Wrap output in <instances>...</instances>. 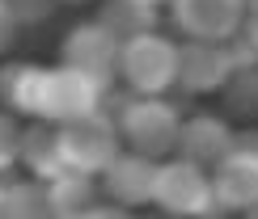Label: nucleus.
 Returning <instances> with one entry per match:
<instances>
[{"instance_id": "obj_8", "label": "nucleus", "mask_w": 258, "mask_h": 219, "mask_svg": "<svg viewBox=\"0 0 258 219\" xmlns=\"http://www.w3.org/2000/svg\"><path fill=\"white\" fill-rule=\"evenodd\" d=\"M157 173H161V160L140 156V152H123V156L102 173V190H106L110 202L136 211V206H148L157 198Z\"/></svg>"}, {"instance_id": "obj_17", "label": "nucleus", "mask_w": 258, "mask_h": 219, "mask_svg": "<svg viewBox=\"0 0 258 219\" xmlns=\"http://www.w3.org/2000/svg\"><path fill=\"white\" fill-rule=\"evenodd\" d=\"M220 93H224V110L233 118H254L258 114V68L254 72H233Z\"/></svg>"}, {"instance_id": "obj_21", "label": "nucleus", "mask_w": 258, "mask_h": 219, "mask_svg": "<svg viewBox=\"0 0 258 219\" xmlns=\"http://www.w3.org/2000/svg\"><path fill=\"white\" fill-rule=\"evenodd\" d=\"M17 21H13V13H9V5L0 0V55H5L9 47H13V38H17Z\"/></svg>"}, {"instance_id": "obj_4", "label": "nucleus", "mask_w": 258, "mask_h": 219, "mask_svg": "<svg viewBox=\"0 0 258 219\" xmlns=\"http://www.w3.org/2000/svg\"><path fill=\"white\" fill-rule=\"evenodd\" d=\"M59 139H63V164L77 173H89V177H102L123 156V131L102 110L89 118H77V123H63Z\"/></svg>"}, {"instance_id": "obj_13", "label": "nucleus", "mask_w": 258, "mask_h": 219, "mask_svg": "<svg viewBox=\"0 0 258 219\" xmlns=\"http://www.w3.org/2000/svg\"><path fill=\"white\" fill-rule=\"evenodd\" d=\"M21 160L26 169L34 173V181H51L59 177L68 164H63V139H59V127L47 123V118H34L26 131H21Z\"/></svg>"}, {"instance_id": "obj_11", "label": "nucleus", "mask_w": 258, "mask_h": 219, "mask_svg": "<svg viewBox=\"0 0 258 219\" xmlns=\"http://www.w3.org/2000/svg\"><path fill=\"white\" fill-rule=\"evenodd\" d=\"M233 131L224 118L216 114H195L182 123V135H178V156L182 160H195L203 169H216V164L233 152Z\"/></svg>"}, {"instance_id": "obj_18", "label": "nucleus", "mask_w": 258, "mask_h": 219, "mask_svg": "<svg viewBox=\"0 0 258 219\" xmlns=\"http://www.w3.org/2000/svg\"><path fill=\"white\" fill-rule=\"evenodd\" d=\"M224 47H229L233 72H254V68H258V42H254L250 34H245V30H237V34L224 42Z\"/></svg>"}, {"instance_id": "obj_14", "label": "nucleus", "mask_w": 258, "mask_h": 219, "mask_svg": "<svg viewBox=\"0 0 258 219\" xmlns=\"http://www.w3.org/2000/svg\"><path fill=\"white\" fill-rule=\"evenodd\" d=\"M47 194H51V206H55V219H85L93 206H102L98 194H106V190H102L98 177H89V173L63 169L59 177L47 181Z\"/></svg>"}, {"instance_id": "obj_25", "label": "nucleus", "mask_w": 258, "mask_h": 219, "mask_svg": "<svg viewBox=\"0 0 258 219\" xmlns=\"http://www.w3.org/2000/svg\"><path fill=\"white\" fill-rule=\"evenodd\" d=\"M241 219H258V206H250V211H245V215H241Z\"/></svg>"}, {"instance_id": "obj_22", "label": "nucleus", "mask_w": 258, "mask_h": 219, "mask_svg": "<svg viewBox=\"0 0 258 219\" xmlns=\"http://www.w3.org/2000/svg\"><path fill=\"white\" fill-rule=\"evenodd\" d=\"M233 152H245V156H258V127H245L233 135Z\"/></svg>"}, {"instance_id": "obj_24", "label": "nucleus", "mask_w": 258, "mask_h": 219, "mask_svg": "<svg viewBox=\"0 0 258 219\" xmlns=\"http://www.w3.org/2000/svg\"><path fill=\"white\" fill-rule=\"evenodd\" d=\"M241 30L258 42V0H250V5H245V21H241Z\"/></svg>"}, {"instance_id": "obj_7", "label": "nucleus", "mask_w": 258, "mask_h": 219, "mask_svg": "<svg viewBox=\"0 0 258 219\" xmlns=\"http://www.w3.org/2000/svg\"><path fill=\"white\" fill-rule=\"evenodd\" d=\"M174 21L199 42H229L245 21V0H174Z\"/></svg>"}, {"instance_id": "obj_27", "label": "nucleus", "mask_w": 258, "mask_h": 219, "mask_svg": "<svg viewBox=\"0 0 258 219\" xmlns=\"http://www.w3.org/2000/svg\"><path fill=\"white\" fill-rule=\"evenodd\" d=\"M148 219H178V215H165V211H161V215H148Z\"/></svg>"}, {"instance_id": "obj_16", "label": "nucleus", "mask_w": 258, "mask_h": 219, "mask_svg": "<svg viewBox=\"0 0 258 219\" xmlns=\"http://www.w3.org/2000/svg\"><path fill=\"white\" fill-rule=\"evenodd\" d=\"M5 219H55L47 181H17L5 185Z\"/></svg>"}, {"instance_id": "obj_19", "label": "nucleus", "mask_w": 258, "mask_h": 219, "mask_svg": "<svg viewBox=\"0 0 258 219\" xmlns=\"http://www.w3.org/2000/svg\"><path fill=\"white\" fill-rule=\"evenodd\" d=\"M17 160H21V127L13 123V114H0V173Z\"/></svg>"}, {"instance_id": "obj_30", "label": "nucleus", "mask_w": 258, "mask_h": 219, "mask_svg": "<svg viewBox=\"0 0 258 219\" xmlns=\"http://www.w3.org/2000/svg\"><path fill=\"white\" fill-rule=\"evenodd\" d=\"M245 5H250V0H245Z\"/></svg>"}, {"instance_id": "obj_26", "label": "nucleus", "mask_w": 258, "mask_h": 219, "mask_svg": "<svg viewBox=\"0 0 258 219\" xmlns=\"http://www.w3.org/2000/svg\"><path fill=\"white\" fill-rule=\"evenodd\" d=\"M0 219H5V185H0Z\"/></svg>"}, {"instance_id": "obj_5", "label": "nucleus", "mask_w": 258, "mask_h": 219, "mask_svg": "<svg viewBox=\"0 0 258 219\" xmlns=\"http://www.w3.org/2000/svg\"><path fill=\"white\" fill-rule=\"evenodd\" d=\"M119 59H123V42L102 21H85V26L68 30V38H63V68L89 76V80L106 84V89L119 76Z\"/></svg>"}, {"instance_id": "obj_6", "label": "nucleus", "mask_w": 258, "mask_h": 219, "mask_svg": "<svg viewBox=\"0 0 258 219\" xmlns=\"http://www.w3.org/2000/svg\"><path fill=\"white\" fill-rule=\"evenodd\" d=\"M102 97H106V84L89 80V76L72 72V68H51V80H47V105H42V118L47 123H77V118H89L102 110Z\"/></svg>"}, {"instance_id": "obj_3", "label": "nucleus", "mask_w": 258, "mask_h": 219, "mask_svg": "<svg viewBox=\"0 0 258 219\" xmlns=\"http://www.w3.org/2000/svg\"><path fill=\"white\" fill-rule=\"evenodd\" d=\"M178 42H169L165 34H140L132 42H123V59L119 76L136 97H161L165 89L178 84Z\"/></svg>"}, {"instance_id": "obj_20", "label": "nucleus", "mask_w": 258, "mask_h": 219, "mask_svg": "<svg viewBox=\"0 0 258 219\" xmlns=\"http://www.w3.org/2000/svg\"><path fill=\"white\" fill-rule=\"evenodd\" d=\"M9 13H13L17 26H38V21L51 17V9L59 5V0H5Z\"/></svg>"}, {"instance_id": "obj_15", "label": "nucleus", "mask_w": 258, "mask_h": 219, "mask_svg": "<svg viewBox=\"0 0 258 219\" xmlns=\"http://www.w3.org/2000/svg\"><path fill=\"white\" fill-rule=\"evenodd\" d=\"M98 21L119 42H132V38L153 34V30H157V9L153 5H140V0H106Z\"/></svg>"}, {"instance_id": "obj_23", "label": "nucleus", "mask_w": 258, "mask_h": 219, "mask_svg": "<svg viewBox=\"0 0 258 219\" xmlns=\"http://www.w3.org/2000/svg\"><path fill=\"white\" fill-rule=\"evenodd\" d=\"M85 219H136V215L127 211V206H119V202H102V206H93Z\"/></svg>"}, {"instance_id": "obj_10", "label": "nucleus", "mask_w": 258, "mask_h": 219, "mask_svg": "<svg viewBox=\"0 0 258 219\" xmlns=\"http://www.w3.org/2000/svg\"><path fill=\"white\" fill-rule=\"evenodd\" d=\"M212 194L224 211L245 215L250 206H258V156L245 152H229L216 169H212Z\"/></svg>"}, {"instance_id": "obj_1", "label": "nucleus", "mask_w": 258, "mask_h": 219, "mask_svg": "<svg viewBox=\"0 0 258 219\" xmlns=\"http://www.w3.org/2000/svg\"><path fill=\"white\" fill-rule=\"evenodd\" d=\"M153 202L165 215H178V219H220V215H229L216 202V194H212V173L195 160H182V156L161 160Z\"/></svg>"}, {"instance_id": "obj_12", "label": "nucleus", "mask_w": 258, "mask_h": 219, "mask_svg": "<svg viewBox=\"0 0 258 219\" xmlns=\"http://www.w3.org/2000/svg\"><path fill=\"white\" fill-rule=\"evenodd\" d=\"M47 80H51V68H38V63H5L0 68V97H5V105L13 114L42 118Z\"/></svg>"}, {"instance_id": "obj_2", "label": "nucleus", "mask_w": 258, "mask_h": 219, "mask_svg": "<svg viewBox=\"0 0 258 219\" xmlns=\"http://www.w3.org/2000/svg\"><path fill=\"white\" fill-rule=\"evenodd\" d=\"M114 123H119V131H123V139H127L132 152L161 160L165 152H178V135H182V123H186V118H182L165 97H132V101L119 105Z\"/></svg>"}, {"instance_id": "obj_9", "label": "nucleus", "mask_w": 258, "mask_h": 219, "mask_svg": "<svg viewBox=\"0 0 258 219\" xmlns=\"http://www.w3.org/2000/svg\"><path fill=\"white\" fill-rule=\"evenodd\" d=\"M233 76V59L224 42H199L190 38L178 51V89L186 93H220Z\"/></svg>"}, {"instance_id": "obj_28", "label": "nucleus", "mask_w": 258, "mask_h": 219, "mask_svg": "<svg viewBox=\"0 0 258 219\" xmlns=\"http://www.w3.org/2000/svg\"><path fill=\"white\" fill-rule=\"evenodd\" d=\"M59 5H85V0H59Z\"/></svg>"}, {"instance_id": "obj_29", "label": "nucleus", "mask_w": 258, "mask_h": 219, "mask_svg": "<svg viewBox=\"0 0 258 219\" xmlns=\"http://www.w3.org/2000/svg\"><path fill=\"white\" fill-rule=\"evenodd\" d=\"M140 5H153V9H157V5H161V0H140Z\"/></svg>"}]
</instances>
